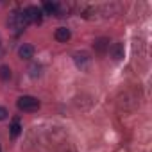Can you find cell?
Returning a JSON list of instances; mask_svg holds the SVG:
<instances>
[{
	"instance_id": "cell-1",
	"label": "cell",
	"mask_w": 152,
	"mask_h": 152,
	"mask_svg": "<svg viewBox=\"0 0 152 152\" xmlns=\"http://www.w3.org/2000/svg\"><path fill=\"white\" fill-rule=\"evenodd\" d=\"M7 25H9L13 31H22V29H25V27L29 25V20H27V16H25V11H15V13L9 16Z\"/></svg>"
},
{
	"instance_id": "cell-8",
	"label": "cell",
	"mask_w": 152,
	"mask_h": 152,
	"mask_svg": "<svg viewBox=\"0 0 152 152\" xmlns=\"http://www.w3.org/2000/svg\"><path fill=\"white\" fill-rule=\"evenodd\" d=\"M95 50L99 52V54H104L106 50H109V39H106V38H100V39H97L95 41Z\"/></svg>"
},
{
	"instance_id": "cell-11",
	"label": "cell",
	"mask_w": 152,
	"mask_h": 152,
	"mask_svg": "<svg viewBox=\"0 0 152 152\" xmlns=\"http://www.w3.org/2000/svg\"><path fill=\"white\" fill-rule=\"evenodd\" d=\"M11 68L9 66H6V64H2V66H0V79H2V81H9L11 79Z\"/></svg>"
},
{
	"instance_id": "cell-14",
	"label": "cell",
	"mask_w": 152,
	"mask_h": 152,
	"mask_svg": "<svg viewBox=\"0 0 152 152\" xmlns=\"http://www.w3.org/2000/svg\"><path fill=\"white\" fill-rule=\"evenodd\" d=\"M0 152H2V147H0Z\"/></svg>"
},
{
	"instance_id": "cell-2",
	"label": "cell",
	"mask_w": 152,
	"mask_h": 152,
	"mask_svg": "<svg viewBox=\"0 0 152 152\" xmlns=\"http://www.w3.org/2000/svg\"><path fill=\"white\" fill-rule=\"evenodd\" d=\"M16 106L20 111H25V113H31V111H36L39 107V100L36 97H31V95H23L16 100Z\"/></svg>"
},
{
	"instance_id": "cell-12",
	"label": "cell",
	"mask_w": 152,
	"mask_h": 152,
	"mask_svg": "<svg viewBox=\"0 0 152 152\" xmlns=\"http://www.w3.org/2000/svg\"><path fill=\"white\" fill-rule=\"evenodd\" d=\"M29 72H31V77L36 79V77H39V73H41V66H39V64H34V66H31Z\"/></svg>"
},
{
	"instance_id": "cell-3",
	"label": "cell",
	"mask_w": 152,
	"mask_h": 152,
	"mask_svg": "<svg viewBox=\"0 0 152 152\" xmlns=\"http://www.w3.org/2000/svg\"><path fill=\"white\" fill-rule=\"evenodd\" d=\"M25 11V16L29 20V23H41V18H43V11L41 7H36V6H29Z\"/></svg>"
},
{
	"instance_id": "cell-9",
	"label": "cell",
	"mask_w": 152,
	"mask_h": 152,
	"mask_svg": "<svg viewBox=\"0 0 152 152\" xmlns=\"http://www.w3.org/2000/svg\"><path fill=\"white\" fill-rule=\"evenodd\" d=\"M9 129H11V136H13V138L20 136V132H22V124H20V120H18V118H15Z\"/></svg>"
},
{
	"instance_id": "cell-6",
	"label": "cell",
	"mask_w": 152,
	"mask_h": 152,
	"mask_svg": "<svg viewBox=\"0 0 152 152\" xmlns=\"http://www.w3.org/2000/svg\"><path fill=\"white\" fill-rule=\"evenodd\" d=\"M18 56H20L22 59H31V57H34V47L29 45V43H23V45L18 48Z\"/></svg>"
},
{
	"instance_id": "cell-4",
	"label": "cell",
	"mask_w": 152,
	"mask_h": 152,
	"mask_svg": "<svg viewBox=\"0 0 152 152\" xmlns=\"http://www.w3.org/2000/svg\"><path fill=\"white\" fill-rule=\"evenodd\" d=\"M73 61H75V64H77L79 68L86 70L88 64H90V61H91V57L86 52H77V54H73Z\"/></svg>"
},
{
	"instance_id": "cell-7",
	"label": "cell",
	"mask_w": 152,
	"mask_h": 152,
	"mask_svg": "<svg viewBox=\"0 0 152 152\" xmlns=\"http://www.w3.org/2000/svg\"><path fill=\"white\" fill-rule=\"evenodd\" d=\"M109 52H111L113 59H116V61H120V59L124 57V47H122L120 43H115V45H111V47H109Z\"/></svg>"
},
{
	"instance_id": "cell-10",
	"label": "cell",
	"mask_w": 152,
	"mask_h": 152,
	"mask_svg": "<svg viewBox=\"0 0 152 152\" xmlns=\"http://www.w3.org/2000/svg\"><path fill=\"white\" fill-rule=\"evenodd\" d=\"M41 11L47 13V15H56V13H57V4H56V2H45Z\"/></svg>"
},
{
	"instance_id": "cell-13",
	"label": "cell",
	"mask_w": 152,
	"mask_h": 152,
	"mask_svg": "<svg viewBox=\"0 0 152 152\" xmlns=\"http://www.w3.org/2000/svg\"><path fill=\"white\" fill-rule=\"evenodd\" d=\"M9 116V111L6 109V107H2V106H0V120H6Z\"/></svg>"
},
{
	"instance_id": "cell-5",
	"label": "cell",
	"mask_w": 152,
	"mask_h": 152,
	"mask_svg": "<svg viewBox=\"0 0 152 152\" xmlns=\"http://www.w3.org/2000/svg\"><path fill=\"white\" fill-rule=\"evenodd\" d=\"M54 38H56L59 43H66V41L72 38V32H70V29H66V27H59V29H56Z\"/></svg>"
}]
</instances>
